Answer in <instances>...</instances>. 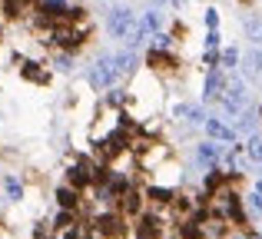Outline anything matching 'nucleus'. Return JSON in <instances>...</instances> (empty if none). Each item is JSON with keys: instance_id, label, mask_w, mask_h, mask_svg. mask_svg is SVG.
I'll use <instances>...</instances> for the list:
<instances>
[{"instance_id": "f257e3e1", "label": "nucleus", "mask_w": 262, "mask_h": 239, "mask_svg": "<svg viewBox=\"0 0 262 239\" xmlns=\"http://www.w3.org/2000/svg\"><path fill=\"white\" fill-rule=\"evenodd\" d=\"M106 30L113 33L116 40H123L126 47H140L143 40V30H140V20H136V13L129 10V7H110L106 13Z\"/></svg>"}, {"instance_id": "f03ea898", "label": "nucleus", "mask_w": 262, "mask_h": 239, "mask_svg": "<svg viewBox=\"0 0 262 239\" xmlns=\"http://www.w3.org/2000/svg\"><path fill=\"white\" fill-rule=\"evenodd\" d=\"M219 106H223V113H229L232 120L249 110V86H246L243 77L229 73V83H226V93L219 97Z\"/></svg>"}, {"instance_id": "7ed1b4c3", "label": "nucleus", "mask_w": 262, "mask_h": 239, "mask_svg": "<svg viewBox=\"0 0 262 239\" xmlns=\"http://www.w3.org/2000/svg\"><path fill=\"white\" fill-rule=\"evenodd\" d=\"M120 77L123 73H120V67H116V57L113 53H103V57L93 60V67H90V73H86V83L93 86V90H110Z\"/></svg>"}, {"instance_id": "20e7f679", "label": "nucleus", "mask_w": 262, "mask_h": 239, "mask_svg": "<svg viewBox=\"0 0 262 239\" xmlns=\"http://www.w3.org/2000/svg\"><path fill=\"white\" fill-rule=\"evenodd\" d=\"M93 229L96 236H106V239H116L126 233V213L123 209H113V213H96L93 216Z\"/></svg>"}, {"instance_id": "39448f33", "label": "nucleus", "mask_w": 262, "mask_h": 239, "mask_svg": "<svg viewBox=\"0 0 262 239\" xmlns=\"http://www.w3.org/2000/svg\"><path fill=\"white\" fill-rule=\"evenodd\" d=\"M226 83H229V70L212 67L206 73V83H203V103H219V97L226 93Z\"/></svg>"}, {"instance_id": "423d86ee", "label": "nucleus", "mask_w": 262, "mask_h": 239, "mask_svg": "<svg viewBox=\"0 0 262 239\" xmlns=\"http://www.w3.org/2000/svg\"><path fill=\"white\" fill-rule=\"evenodd\" d=\"M203 133L209 136V140H216V143H239V129L232 126V123H226L223 117H206Z\"/></svg>"}, {"instance_id": "0eeeda50", "label": "nucleus", "mask_w": 262, "mask_h": 239, "mask_svg": "<svg viewBox=\"0 0 262 239\" xmlns=\"http://www.w3.org/2000/svg\"><path fill=\"white\" fill-rule=\"evenodd\" d=\"M86 33H90V27L86 24H80V27H60V30H53V44L60 47V50H77L80 44L86 40Z\"/></svg>"}, {"instance_id": "6e6552de", "label": "nucleus", "mask_w": 262, "mask_h": 239, "mask_svg": "<svg viewBox=\"0 0 262 239\" xmlns=\"http://www.w3.org/2000/svg\"><path fill=\"white\" fill-rule=\"evenodd\" d=\"M226 146H229V143H226ZM226 146H219L216 140H209V136H206L203 143H196V163H203V166H219V163H223V156H226Z\"/></svg>"}, {"instance_id": "1a4fd4ad", "label": "nucleus", "mask_w": 262, "mask_h": 239, "mask_svg": "<svg viewBox=\"0 0 262 239\" xmlns=\"http://www.w3.org/2000/svg\"><path fill=\"white\" fill-rule=\"evenodd\" d=\"M146 63L153 67V70H173V67H179L169 50H153V47H149V53H146Z\"/></svg>"}, {"instance_id": "9d476101", "label": "nucleus", "mask_w": 262, "mask_h": 239, "mask_svg": "<svg viewBox=\"0 0 262 239\" xmlns=\"http://www.w3.org/2000/svg\"><path fill=\"white\" fill-rule=\"evenodd\" d=\"M160 24H163V20H160V10H156V7H153V10H146V13L140 17L143 37H153V33H160Z\"/></svg>"}, {"instance_id": "9b49d317", "label": "nucleus", "mask_w": 262, "mask_h": 239, "mask_svg": "<svg viewBox=\"0 0 262 239\" xmlns=\"http://www.w3.org/2000/svg\"><path fill=\"white\" fill-rule=\"evenodd\" d=\"M113 57H116V67H120V73H123V77L136 70V47H126V50L113 53Z\"/></svg>"}, {"instance_id": "f8f14e48", "label": "nucleus", "mask_w": 262, "mask_h": 239, "mask_svg": "<svg viewBox=\"0 0 262 239\" xmlns=\"http://www.w3.org/2000/svg\"><path fill=\"white\" fill-rule=\"evenodd\" d=\"M57 203H60V209H77V206H80L77 186H60V189H57Z\"/></svg>"}, {"instance_id": "ddd939ff", "label": "nucleus", "mask_w": 262, "mask_h": 239, "mask_svg": "<svg viewBox=\"0 0 262 239\" xmlns=\"http://www.w3.org/2000/svg\"><path fill=\"white\" fill-rule=\"evenodd\" d=\"M120 209H123L126 216H136V213H143V193H136V189H129V193L123 196Z\"/></svg>"}, {"instance_id": "4468645a", "label": "nucleus", "mask_w": 262, "mask_h": 239, "mask_svg": "<svg viewBox=\"0 0 262 239\" xmlns=\"http://www.w3.org/2000/svg\"><path fill=\"white\" fill-rule=\"evenodd\" d=\"M219 57H223V60H219V67H223V70H229V73L243 63V53H239L236 47H223V50H219Z\"/></svg>"}, {"instance_id": "2eb2a0df", "label": "nucleus", "mask_w": 262, "mask_h": 239, "mask_svg": "<svg viewBox=\"0 0 262 239\" xmlns=\"http://www.w3.org/2000/svg\"><path fill=\"white\" fill-rule=\"evenodd\" d=\"M246 156H249L256 166H262V133L246 136Z\"/></svg>"}, {"instance_id": "dca6fc26", "label": "nucleus", "mask_w": 262, "mask_h": 239, "mask_svg": "<svg viewBox=\"0 0 262 239\" xmlns=\"http://www.w3.org/2000/svg\"><path fill=\"white\" fill-rule=\"evenodd\" d=\"M203 236H206V229H203L199 220H186L183 226H179V239H203Z\"/></svg>"}, {"instance_id": "f3484780", "label": "nucleus", "mask_w": 262, "mask_h": 239, "mask_svg": "<svg viewBox=\"0 0 262 239\" xmlns=\"http://www.w3.org/2000/svg\"><path fill=\"white\" fill-rule=\"evenodd\" d=\"M146 196H149L153 203H160V206H169V203L176 200L173 189H163V186H149V189H146Z\"/></svg>"}, {"instance_id": "a211bd4d", "label": "nucleus", "mask_w": 262, "mask_h": 239, "mask_svg": "<svg viewBox=\"0 0 262 239\" xmlns=\"http://www.w3.org/2000/svg\"><path fill=\"white\" fill-rule=\"evenodd\" d=\"M246 37H249L256 47H262V17H249V20H246Z\"/></svg>"}, {"instance_id": "6ab92c4d", "label": "nucleus", "mask_w": 262, "mask_h": 239, "mask_svg": "<svg viewBox=\"0 0 262 239\" xmlns=\"http://www.w3.org/2000/svg\"><path fill=\"white\" fill-rule=\"evenodd\" d=\"M4 189H7V196H10L13 203L24 200V186H20V180H13V176H7V180H4Z\"/></svg>"}, {"instance_id": "aec40b11", "label": "nucleus", "mask_w": 262, "mask_h": 239, "mask_svg": "<svg viewBox=\"0 0 262 239\" xmlns=\"http://www.w3.org/2000/svg\"><path fill=\"white\" fill-rule=\"evenodd\" d=\"M53 226H57V229H70V226H77V216H73V209H60V216L53 220Z\"/></svg>"}, {"instance_id": "412c9836", "label": "nucleus", "mask_w": 262, "mask_h": 239, "mask_svg": "<svg viewBox=\"0 0 262 239\" xmlns=\"http://www.w3.org/2000/svg\"><path fill=\"white\" fill-rule=\"evenodd\" d=\"M53 63H57V70L70 73V70H73V57H70V50H60V53H57V60H53Z\"/></svg>"}, {"instance_id": "4be33fe9", "label": "nucleus", "mask_w": 262, "mask_h": 239, "mask_svg": "<svg viewBox=\"0 0 262 239\" xmlns=\"http://www.w3.org/2000/svg\"><path fill=\"white\" fill-rule=\"evenodd\" d=\"M153 50H169V47H173V37H169V33H153Z\"/></svg>"}, {"instance_id": "5701e85b", "label": "nucleus", "mask_w": 262, "mask_h": 239, "mask_svg": "<svg viewBox=\"0 0 262 239\" xmlns=\"http://www.w3.org/2000/svg\"><path fill=\"white\" fill-rule=\"evenodd\" d=\"M24 77L33 80V83H47V73H40L37 63H27V67H24Z\"/></svg>"}, {"instance_id": "b1692460", "label": "nucleus", "mask_w": 262, "mask_h": 239, "mask_svg": "<svg viewBox=\"0 0 262 239\" xmlns=\"http://www.w3.org/2000/svg\"><path fill=\"white\" fill-rule=\"evenodd\" d=\"M246 209H249L252 216H262V196L249 193V196H246Z\"/></svg>"}, {"instance_id": "393cba45", "label": "nucleus", "mask_w": 262, "mask_h": 239, "mask_svg": "<svg viewBox=\"0 0 262 239\" xmlns=\"http://www.w3.org/2000/svg\"><path fill=\"white\" fill-rule=\"evenodd\" d=\"M203 20H206V27H209V30H219V10H216V7H209V10L203 13Z\"/></svg>"}, {"instance_id": "a878e982", "label": "nucleus", "mask_w": 262, "mask_h": 239, "mask_svg": "<svg viewBox=\"0 0 262 239\" xmlns=\"http://www.w3.org/2000/svg\"><path fill=\"white\" fill-rule=\"evenodd\" d=\"M203 44H206V50H219V44H223L219 30H209V33H206V40H203Z\"/></svg>"}, {"instance_id": "bb28decb", "label": "nucleus", "mask_w": 262, "mask_h": 239, "mask_svg": "<svg viewBox=\"0 0 262 239\" xmlns=\"http://www.w3.org/2000/svg\"><path fill=\"white\" fill-rule=\"evenodd\" d=\"M219 60H223V57H219V50H206V53H203V63H206V70L219 67Z\"/></svg>"}, {"instance_id": "cd10ccee", "label": "nucleus", "mask_w": 262, "mask_h": 239, "mask_svg": "<svg viewBox=\"0 0 262 239\" xmlns=\"http://www.w3.org/2000/svg\"><path fill=\"white\" fill-rule=\"evenodd\" d=\"M63 239H83V226H70V229H63Z\"/></svg>"}, {"instance_id": "c85d7f7f", "label": "nucleus", "mask_w": 262, "mask_h": 239, "mask_svg": "<svg viewBox=\"0 0 262 239\" xmlns=\"http://www.w3.org/2000/svg\"><path fill=\"white\" fill-rule=\"evenodd\" d=\"M110 103L120 106V103H123V90H110Z\"/></svg>"}, {"instance_id": "c756f323", "label": "nucleus", "mask_w": 262, "mask_h": 239, "mask_svg": "<svg viewBox=\"0 0 262 239\" xmlns=\"http://www.w3.org/2000/svg\"><path fill=\"white\" fill-rule=\"evenodd\" d=\"M252 193H256V196H262V176H259L256 183H252Z\"/></svg>"}, {"instance_id": "7c9ffc66", "label": "nucleus", "mask_w": 262, "mask_h": 239, "mask_svg": "<svg viewBox=\"0 0 262 239\" xmlns=\"http://www.w3.org/2000/svg\"><path fill=\"white\" fill-rule=\"evenodd\" d=\"M153 4H156V7H160V4H176V7H179L183 0H153Z\"/></svg>"}, {"instance_id": "2f4dec72", "label": "nucleus", "mask_w": 262, "mask_h": 239, "mask_svg": "<svg viewBox=\"0 0 262 239\" xmlns=\"http://www.w3.org/2000/svg\"><path fill=\"white\" fill-rule=\"evenodd\" d=\"M259 120H262V100H259Z\"/></svg>"}]
</instances>
